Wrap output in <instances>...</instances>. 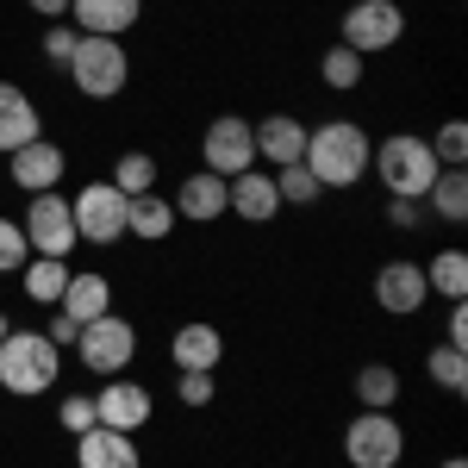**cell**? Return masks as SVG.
Returning <instances> with one entry per match:
<instances>
[{"label":"cell","mask_w":468,"mask_h":468,"mask_svg":"<svg viewBox=\"0 0 468 468\" xmlns=\"http://www.w3.org/2000/svg\"><path fill=\"white\" fill-rule=\"evenodd\" d=\"M388 225L394 231H419L425 225V200H388Z\"/></svg>","instance_id":"obj_36"},{"label":"cell","mask_w":468,"mask_h":468,"mask_svg":"<svg viewBox=\"0 0 468 468\" xmlns=\"http://www.w3.org/2000/svg\"><path fill=\"white\" fill-rule=\"evenodd\" d=\"M443 344L468 350V306H463V300H450V324H443Z\"/></svg>","instance_id":"obj_38"},{"label":"cell","mask_w":468,"mask_h":468,"mask_svg":"<svg viewBox=\"0 0 468 468\" xmlns=\"http://www.w3.org/2000/svg\"><path fill=\"white\" fill-rule=\"evenodd\" d=\"M150 412H156V399H150L144 381H132V375H107V388L94 394V425H107V431H144Z\"/></svg>","instance_id":"obj_11"},{"label":"cell","mask_w":468,"mask_h":468,"mask_svg":"<svg viewBox=\"0 0 468 468\" xmlns=\"http://www.w3.org/2000/svg\"><path fill=\"white\" fill-rule=\"evenodd\" d=\"M63 169H69V156L50 144V138H32L26 150H13V156H6V176H13V187H26V194L63 187Z\"/></svg>","instance_id":"obj_13"},{"label":"cell","mask_w":468,"mask_h":468,"mask_svg":"<svg viewBox=\"0 0 468 468\" xmlns=\"http://www.w3.org/2000/svg\"><path fill=\"white\" fill-rule=\"evenodd\" d=\"M6 331H13V324H6V313H0V337H6Z\"/></svg>","instance_id":"obj_41"},{"label":"cell","mask_w":468,"mask_h":468,"mask_svg":"<svg viewBox=\"0 0 468 468\" xmlns=\"http://www.w3.org/2000/svg\"><path fill=\"white\" fill-rule=\"evenodd\" d=\"M57 425H63L69 437H81L88 425H94V394H69L63 406H57Z\"/></svg>","instance_id":"obj_34"},{"label":"cell","mask_w":468,"mask_h":468,"mask_svg":"<svg viewBox=\"0 0 468 468\" xmlns=\"http://www.w3.org/2000/svg\"><path fill=\"white\" fill-rule=\"evenodd\" d=\"M437 468H468V463H463V456H443V463H437Z\"/></svg>","instance_id":"obj_40"},{"label":"cell","mask_w":468,"mask_h":468,"mask_svg":"<svg viewBox=\"0 0 468 468\" xmlns=\"http://www.w3.org/2000/svg\"><path fill=\"white\" fill-rule=\"evenodd\" d=\"M200 163H207L213 176H225V181L256 169V125L238 119V112H218L213 125H207V138H200Z\"/></svg>","instance_id":"obj_10"},{"label":"cell","mask_w":468,"mask_h":468,"mask_svg":"<svg viewBox=\"0 0 468 468\" xmlns=\"http://www.w3.org/2000/svg\"><path fill=\"white\" fill-rule=\"evenodd\" d=\"M425 300H431V288H425V262L394 256V262H381V269H375V306H381L388 319H412Z\"/></svg>","instance_id":"obj_12"},{"label":"cell","mask_w":468,"mask_h":468,"mask_svg":"<svg viewBox=\"0 0 468 468\" xmlns=\"http://www.w3.org/2000/svg\"><path fill=\"white\" fill-rule=\"evenodd\" d=\"M75 44H81V32H75V26H50V32H44V57H50L57 69H69Z\"/></svg>","instance_id":"obj_35"},{"label":"cell","mask_w":468,"mask_h":468,"mask_svg":"<svg viewBox=\"0 0 468 468\" xmlns=\"http://www.w3.org/2000/svg\"><path fill=\"white\" fill-rule=\"evenodd\" d=\"M125 194L112 181H81V194H69V218H75V238L81 244H119L125 238Z\"/></svg>","instance_id":"obj_7"},{"label":"cell","mask_w":468,"mask_h":468,"mask_svg":"<svg viewBox=\"0 0 468 468\" xmlns=\"http://www.w3.org/2000/svg\"><path fill=\"white\" fill-rule=\"evenodd\" d=\"M425 213H437L443 225L468 218V169H437V181L425 187Z\"/></svg>","instance_id":"obj_24"},{"label":"cell","mask_w":468,"mask_h":468,"mask_svg":"<svg viewBox=\"0 0 468 468\" xmlns=\"http://www.w3.org/2000/svg\"><path fill=\"white\" fill-rule=\"evenodd\" d=\"M44 337H50L57 350H75V337H81V324H75L69 313H50V324H44Z\"/></svg>","instance_id":"obj_37"},{"label":"cell","mask_w":468,"mask_h":468,"mask_svg":"<svg viewBox=\"0 0 468 468\" xmlns=\"http://www.w3.org/2000/svg\"><path fill=\"white\" fill-rule=\"evenodd\" d=\"M69 19L81 37H125L144 19V0H69Z\"/></svg>","instance_id":"obj_16"},{"label":"cell","mask_w":468,"mask_h":468,"mask_svg":"<svg viewBox=\"0 0 468 468\" xmlns=\"http://www.w3.org/2000/svg\"><path fill=\"white\" fill-rule=\"evenodd\" d=\"M32 207H26V218H19V231H26V244H32V256H63L69 262L75 256V218H69V194H57V187H44V194H26Z\"/></svg>","instance_id":"obj_8"},{"label":"cell","mask_w":468,"mask_h":468,"mask_svg":"<svg viewBox=\"0 0 468 468\" xmlns=\"http://www.w3.org/2000/svg\"><path fill=\"white\" fill-rule=\"evenodd\" d=\"M368 156H375V138L362 132L356 119H324V125H306V169L319 176V187H356L368 176Z\"/></svg>","instance_id":"obj_1"},{"label":"cell","mask_w":468,"mask_h":468,"mask_svg":"<svg viewBox=\"0 0 468 468\" xmlns=\"http://www.w3.org/2000/svg\"><path fill=\"white\" fill-rule=\"evenodd\" d=\"M32 262V244H26V231H19V218L0 213V275H19Z\"/></svg>","instance_id":"obj_32"},{"label":"cell","mask_w":468,"mask_h":468,"mask_svg":"<svg viewBox=\"0 0 468 468\" xmlns=\"http://www.w3.org/2000/svg\"><path fill=\"white\" fill-rule=\"evenodd\" d=\"M362 63H368V57H356L350 44H331L319 57V81L331 94H350V88H362Z\"/></svg>","instance_id":"obj_29"},{"label":"cell","mask_w":468,"mask_h":468,"mask_svg":"<svg viewBox=\"0 0 468 468\" xmlns=\"http://www.w3.org/2000/svg\"><path fill=\"white\" fill-rule=\"evenodd\" d=\"M225 213H238L244 225H269V218L282 213L275 176H262V169H244V176H231V181H225Z\"/></svg>","instance_id":"obj_15"},{"label":"cell","mask_w":468,"mask_h":468,"mask_svg":"<svg viewBox=\"0 0 468 468\" xmlns=\"http://www.w3.org/2000/svg\"><path fill=\"white\" fill-rule=\"evenodd\" d=\"M26 6H32L37 19H50V26H57V19H69V0H26Z\"/></svg>","instance_id":"obj_39"},{"label":"cell","mask_w":468,"mask_h":468,"mask_svg":"<svg viewBox=\"0 0 468 468\" xmlns=\"http://www.w3.org/2000/svg\"><path fill=\"white\" fill-rule=\"evenodd\" d=\"M57 313H69L75 324H94L112 313V282L101 275V269H81V275H69V288H63V300H57Z\"/></svg>","instance_id":"obj_19"},{"label":"cell","mask_w":468,"mask_h":468,"mask_svg":"<svg viewBox=\"0 0 468 468\" xmlns=\"http://www.w3.org/2000/svg\"><path fill=\"white\" fill-rule=\"evenodd\" d=\"M356 399H362V412H394L399 368H394V362H362V368H356Z\"/></svg>","instance_id":"obj_25"},{"label":"cell","mask_w":468,"mask_h":468,"mask_svg":"<svg viewBox=\"0 0 468 468\" xmlns=\"http://www.w3.org/2000/svg\"><path fill=\"white\" fill-rule=\"evenodd\" d=\"M75 356H81V368L88 375H125L132 362H138V324L119 319V313H107V319L81 324V337H75Z\"/></svg>","instance_id":"obj_5"},{"label":"cell","mask_w":468,"mask_h":468,"mask_svg":"<svg viewBox=\"0 0 468 468\" xmlns=\"http://www.w3.org/2000/svg\"><path fill=\"white\" fill-rule=\"evenodd\" d=\"M169 231H176V207H169L163 194H132V207H125V238L163 244Z\"/></svg>","instance_id":"obj_22"},{"label":"cell","mask_w":468,"mask_h":468,"mask_svg":"<svg viewBox=\"0 0 468 468\" xmlns=\"http://www.w3.org/2000/svg\"><path fill=\"white\" fill-rule=\"evenodd\" d=\"M368 169L381 176V187H388V200H425V187L437 181V163L431 144L419 138V132H394V138H381V150L368 156Z\"/></svg>","instance_id":"obj_3"},{"label":"cell","mask_w":468,"mask_h":468,"mask_svg":"<svg viewBox=\"0 0 468 468\" xmlns=\"http://www.w3.org/2000/svg\"><path fill=\"white\" fill-rule=\"evenodd\" d=\"M69 81L88 94V101H112V94H125V81H132V57H125V44L119 37H81L69 57Z\"/></svg>","instance_id":"obj_4"},{"label":"cell","mask_w":468,"mask_h":468,"mask_svg":"<svg viewBox=\"0 0 468 468\" xmlns=\"http://www.w3.org/2000/svg\"><path fill=\"white\" fill-rule=\"evenodd\" d=\"M69 262L63 256H32L26 269H19V282H26V300H37V306H50L57 313V300H63V288H69Z\"/></svg>","instance_id":"obj_23"},{"label":"cell","mask_w":468,"mask_h":468,"mask_svg":"<svg viewBox=\"0 0 468 468\" xmlns=\"http://www.w3.org/2000/svg\"><path fill=\"white\" fill-rule=\"evenodd\" d=\"M176 218H194V225H213V218H225V176H213V169H200V176H187L176 187Z\"/></svg>","instance_id":"obj_20"},{"label":"cell","mask_w":468,"mask_h":468,"mask_svg":"<svg viewBox=\"0 0 468 468\" xmlns=\"http://www.w3.org/2000/svg\"><path fill=\"white\" fill-rule=\"evenodd\" d=\"M425 375H431L450 399H463L468 394V350H456V344H431V350H425Z\"/></svg>","instance_id":"obj_26"},{"label":"cell","mask_w":468,"mask_h":468,"mask_svg":"<svg viewBox=\"0 0 468 468\" xmlns=\"http://www.w3.org/2000/svg\"><path fill=\"white\" fill-rule=\"evenodd\" d=\"M213 394H218V381L207 375V368H181V381H176V399H181V406L207 412V406H213Z\"/></svg>","instance_id":"obj_33"},{"label":"cell","mask_w":468,"mask_h":468,"mask_svg":"<svg viewBox=\"0 0 468 468\" xmlns=\"http://www.w3.org/2000/svg\"><path fill=\"white\" fill-rule=\"evenodd\" d=\"M344 456H350V468H399L406 463V425L394 412H356L344 425Z\"/></svg>","instance_id":"obj_6"},{"label":"cell","mask_w":468,"mask_h":468,"mask_svg":"<svg viewBox=\"0 0 468 468\" xmlns=\"http://www.w3.org/2000/svg\"><path fill=\"white\" fill-rule=\"evenodd\" d=\"M399 37H406V13H399V0H356V6L344 13L337 44H350L356 57H381V50H394Z\"/></svg>","instance_id":"obj_9"},{"label":"cell","mask_w":468,"mask_h":468,"mask_svg":"<svg viewBox=\"0 0 468 468\" xmlns=\"http://www.w3.org/2000/svg\"><path fill=\"white\" fill-rule=\"evenodd\" d=\"M275 194H282V207H313L324 187L306 163H288V169H275Z\"/></svg>","instance_id":"obj_30"},{"label":"cell","mask_w":468,"mask_h":468,"mask_svg":"<svg viewBox=\"0 0 468 468\" xmlns=\"http://www.w3.org/2000/svg\"><path fill=\"white\" fill-rule=\"evenodd\" d=\"M57 375H63V350H57L44 331H6V337H0V388L13 399L50 394Z\"/></svg>","instance_id":"obj_2"},{"label":"cell","mask_w":468,"mask_h":468,"mask_svg":"<svg viewBox=\"0 0 468 468\" xmlns=\"http://www.w3.org/2000/svg\"><path fill=\"white\" fill-rule=\"evenodd\" d=\"M75 468H144V450L132 431H107V425H88L75 437Z\"/></svg>","instance_id":"obj_14"},{"label":"cell","mask_w":468,"mask_h":468,"mask_svg":"<svg viewBox=\"0 0 468 468\" xmlns=\"http://www.w3.org/2000/svg\"><path fill=\"white\" fill-rule=\"evenodd\" d=\"M256 156H262V163H275V169L300 163V156H306V125H300L293 112L262 119V125H256Z\"/></svg>","instance_id":"obj_21"},{"label":"cell","mask_w":468,"mask_h":468,"mask_svg":"<svg viewBox=\"0 0 468 468\" xmlns=\"http://www.w3.org/2000/svg\"><path fill=\"white\" fill-rule=\"evenodd\" d=\"M169 362H176V375H181V368H207V375H213L218 362H225V337H218V324H207V319L176 324V337H169Z\"/></svg>","instance_id":"obj_17"},{"label":"cell","mask_w":468,"mask_h":468,"mask_svg":"<svg viewBox=\"0 0 468 468\" xmlns=\"http://www.w3.org/2000/svg\"><path fill=\"white\" fill-rule=\"evenodd\" d=\"M425 144H431V156L443 163V169H463V163H468V125H463V119H443L437 138H425Z\"/></svg>","instance_id":"obj_31"},{"label":"cell","mask_w":468,"mask_h":468,"mask_svg":"<svg viewBox=\"0 0 468 468\" xmlns=\"http://www.w3.org/2000/svg\"><path fill=\"white\" fill-rule=\"evenodd\" d=\"M425 288H431L437 300H463L468 293V256L463 250H437L431 269H425Z\"/></svg>","instance_id":"obj_28"},{"label":"cell","mask_w":468,"mask_h":468,"mask_svg":"<svg viewBox=\"0 0 468 468\" xmlns=\"http://www.w3.org/2000/svg\"><path fill=\"white\" fill-rule=\"evenodd\" d=\"M32 138H44V119H37L32 94H26V88H13V81H0V156L26 150Z\"/></svg>","instance_id":"obj_18"},{"label":"cell","mask_w":468,"mask_h":468,"mask_svg":"<svg viewBox=\"0 0 468 468\" xmlns=\"http://www.w3.org/2000/svg\"><path fill=\"white\" fill-rule=\"evenodd\" d=\"M156 176H163V169H156V156H150V150H125V156L112 163L107 181L132 200V194H156Z\"/></svg>","instance_id":"obj_27"}]
</instances>
